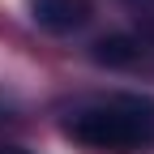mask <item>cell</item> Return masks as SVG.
Instances as JSON below:
<instances>
[{
    "instance_id": "obj_4",
    "label": "cell",
    "mask_w": 154,
    "mask_h": 154,
    "mask_svg": "<svg viewBox=\"0 0 154 154\" xmlns=\"http://www.w3.org/2000/svg\"><path fill=\"white\" fill-rule=\"evenodd\" d=\"M124 5H133V9H154V0H124Z\"/></svg>"
},
{
    "instance_id": "obj_2",
    "label": "cell",
    "mask_w": 154,
    "mask_h": 154,
    "mask_svg": "<svg viewBox=\"0 0 154 154\" xmlns=\"http://www.w3.org/2000/svg\"><path fill=\"white\" fill-rule=\"evenodd\" d=\"M94 60L107 69H154V17L128 34H107L94 43Z\"/></svg>"
},
{
    "instance_id": "obj_3",
    "label": "cell",
    "mask_w": 154,
    "mask_h": 154,
    "mask_svg": "<svg viewBox=\"0 0 154 154\" xmlns=\"http://www.w3.org/2000/svg\"><path fill=\"white\" fill-rule=\"evenodd\" d=\"M30 9H34V22L43 30H51V34L82 30L90 22V13H94L90 0H30Z\"/></svg>"
},
{
    "instance_id": "obj_1",
    "label": "cell",
    "mask_w": 154,
    "mask_h": 154,
    "mask_svg": "<svg viewBox=\"0 0 154 154\" xmlns=\"http://www.w3.org/2000/svg\"><path fill=\"white\" fill-rule=\"evenodd\" d=\"M64 133L94 154H141L154 150V99L146 94H111V99L77 107Z\"/></svg>"
}]
</instances>
